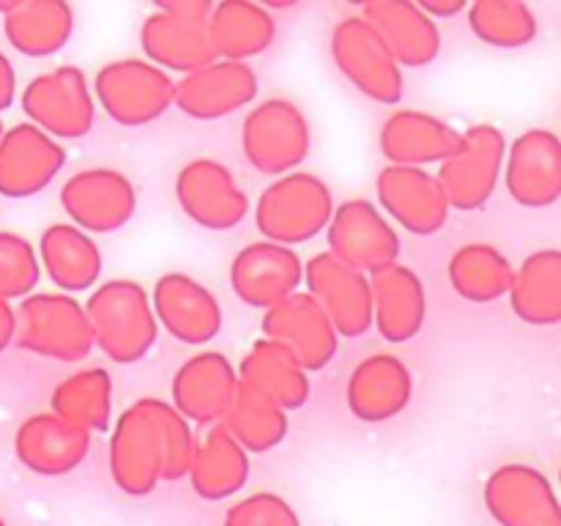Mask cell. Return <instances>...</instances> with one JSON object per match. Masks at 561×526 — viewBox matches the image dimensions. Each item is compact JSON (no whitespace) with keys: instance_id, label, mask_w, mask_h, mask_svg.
Segmentation results:
<instances>
[{"instance_id":"5b68a950","label":"cell","mask_w":561,"mask_h":526,"mask_svg":"<svg viewBox=\"0 0 561 526\" xmlns=\"http://www.w3.org/2000/svg\"><path fill=\"white\" fill-rule=\"evenodd\" d=\"M310 124L299 104L274 96L247 113L241 126V151L247 162L266 175H288L299 170L310 153Z\"/></svg>"},{"instance_id":"c3c4849f","label":"cell","mask_w":561,"mask_h":526,"mask_svg":"<svg viewBox=\"0 0 561 526\" xmlns=\"http://www.w3.org/2000/svg\"><path fill=\"white\" fill-rule=\"evenodd\" d=\"M559 482H561V471H559Z\"/></svg>"},{"instance_id":"60d3db41","label":"cell","mask_w":561,"mask_h":526,"mask_svg":"<svg viewBox=\"0 0 561 526\" xmlns=\"http://www.w3.org/2000/svg\"><path fill=\"white\" fill-rule=\"evenodd\" d=\"M157 9H162L164 14L179 16V20L208 25V16H211L214 3L211 0H159Z\"/></svg>"},{"instance_id":"8d00e7d4","label":"cell","mask_w":561,"mask_h":526,"mask_svg":"<svg viewBox=\"0 0 561 526\" xmlns=\"http://www.w3.org/2000/svg\"><path fill=\"white\" fill-rule=\"evenodd\" d=\"M219 425L236 438L247 455L272 453L288 436V411L239 381L236 398Z\"/></svg>"},{"instance_id":"f546056e","label":"cell","mask_w":561,"mask_h":526,"mask_svg":"<svg viewBox=\"0 0 561 526\" xmlns=\"http://www.w3.org/2000/svg\"><path fill=\"white\" fill-rule=\"evenodd\" d=\"M208 42L219 60L247 64L266 53L277 38V22L263 3L252 0H222L208 16Z\"/></svg>"},{"instance_id":"52a82bcc","label":"cell","mask_w":561,"mask_h":526,"mask_svg":"<svg viewBox=\"0 0 561 526\" xmlns=\"http://www.w3.org/2000/svg\"><path fill=\"white\" fill-rule=\"evenodd\" d=\"M22 113L27 124L38 126L44 135L55 140H77L93 129L96 118V99L88 77L77 66H58V69L38 75L22 88Z\"/></svg>"},{"instance_id":"4dcf8cb0","label":"cell","mask_w":561,"mask_h":526,"mask_svg":"<svg viewBox=\"0 0 561 526\" xmlns=\"http://www.w3.org/2000/svg\"><path fill=\"white\" fill-rule=\"evenodd\" d=\"M236 373L244 387L255 389L283 411H296L310 400V376L296 356L274 340H255Z\"/></svg>"},{"instance_id":"484cf974","label":"cell","mask_w":561,"mask_h":526,"mask_svg":"<svg viewBox=\"0 0 561 526\" xmlns=\"http://www.w3.org/2000/svg\"><path fill=\"white\" fill-rule=\"evenodd\" d=\"M91 433L69 425L53 411L33 414L16 427L14 455L22 466L44 477L75 471L91 453Z\"/></svg>"},{"instance_id":"7a4b0ae2","label":"cell","mask_w":561,"mask_h":526,"mask_svg":"<svg viewBox=\"0 0 561 526\" xmlns=\"http://www.w3.org/2000/svg\"><path fill=\"white\" fill-rule=\"evenodd\" d=\"M93 340L115 365L146 359L159 338L151 296L135 279H107L85 301Z\"/></svg>"},{"instance_id":"44dd1931","label":"cell","mask_w":561,"mask_h":526,"mask_svg":"<svg viewBox=\"0 0 561 526\" xmlns=\"http://www.w3.org/2000/svg\"><path fill=\"white\" fill-rule=\"evenodd\" d=\"M257 96V75L250 64L211 60L175 82V107L197 121H217L247 107Z\"/></svg>"},{"instance_id":"7bdbcfd3","label":"cell","mask_w":561,"mask_h":526,"mask_svg":"<svg viewBox=\"0 0 561 526\" xmlns=\"http://www.w3.org/2000/svg\"><path fill=\"white\" fill-rule=\"evenodd\" d=\"M422 11H425L431 20H447V16L460 14V11L469 9L466 0H416Z\"/></svg>"},{"instance_id":"74e56055","label":"cell","mask_w":561,"mask_h":526,"mask_svg":"<svg viewBox=\"0 0 561 526\" xmlns=\"http://www.w3.org/2000/svg\"><path fill=\"white\" fill-rule=\"evenodd\" d=\"M466 11L471 33L488 47L518 49L537 36L535 11L520 0H477Z\"/></svg>"},{"instance_id":"8fae6325","label":"cell","mask_w":561,"mask_h":526,"mask_svg":"<svg viewBox=\"0 0 561 526\" xmlns=\"http://www.w3.org/2000/svg\"><path fill=\"white\" fill-rule=\"evenodd\" d=\"M305 290L321 305L340 338L354 340L373 329L370 277L332 252H318L305 263Z\"/></svg>"},{"instance_id":"e575fe53","label":"cell","mask_w":561,"mask_h":526,"mask_svg":"<svg viewBox=\"0 0 561 526\" xmlns=\"http://www.w3.org/2000/svg\"><path fill=\"white\" fill-rule=\"evenodd\" d=\"M49 409L85 433H104L113 416V378L104 367H85L66 376L53 389Z\"/></svg>"},{"instance_id":"ba28073f","label":"cell","mask_w":561,"mask_h":526,"mask_svg":"<svg viewBox=\"0 0 561 526\" xmlns=\"http://www.w3.org/2000/svg\"><path fill=\"white\" fill-rule=\"evenodd\" d=\"M504 159H507V140L499 126H469L458 151L442 162L436 173L449 206L458 211H477L485 206L504 173Z\"/></svg>"},{"instance_id":"d4e9b609","label":"cell","mask_w":561,"mask_h":526,"mask_svg":"<svg viewBox=\"0 0 561 526\" xmlns=\"http://www.w3.org/2000/svg\"><path fill=\"white\" fill-rule=\"evenodd\" d=\"M373 327L387 343L400 345L422 332L427 318V294L420 274L403 263H389L370 274Z\"/></svg>"},{"instance_id":"cb8c5ba5","label":"cell","mask_w":561,"mask_h":526,"mask_svg":"<svg viewBox=\"0 0 561 526\" xmlns=\"http://www.w3.org/2000/svg\"><path fill=\"white\" fill-rule=\"evenodd\" d=\"M378 142L389 164L425 168L447 162L463 142V132L422 110H398L383 121Z\"/></svg>"},{"instance_id":"603a6c76","label":"cell","mask_w":561,"mask_h":526,"mask_svg":"<svg viewBox=\"0 0 561 526\" xmlns=\"http://www.w3.org/2000/svg\"><path fill=\"white\" fill-rule=\"evenodd\" d=\"M367 25L381 36L400 69H422L442 53V31L414 0H370L362 9Z\"/></svg>"},{"instance_id":"ac0fdd59","label":"cell","mask_w":561,"mask_h":526,"mask_svg":"<svg viewBox=\"0 0 561 526\" xmlns=\"http://www.w3.org/2000/svg\"><path fill=\"white\" fill-rule=\"evenodd\" d=\"M151 307L159 327L186 345H206L222 329L219 299L184 272H170L153 283Z\"/></svg>"},{"instance_id":"7402d4cb","label":"cell","mask_w":561,"mask_h":526,"mask_svg":"<svg viewBox=\"0 0 561 526\" xmlns=\"http://www.w3.org/2000/svg\"><path fill=\"white\" fill-rule=\"evenodd\" d=\"M414 395V376L394 354H373L351 370L345 400L351 414L367 425L389 422L403 414Z\"/></svg>"},{"instance_id":"d6a6232c","label":"cell","mask_w":561,"mask_h":526,"mask_svg":"<svg viewBox=\"0 0 561 526\" xmlns=\"http://www.w3.org/2000/svg\"><path fill=\"white\" fill-rule=\"evenodd\" d=\"M510 307L531 327L561 323V250H537L515 268Z\"/></svg>"},{"instance_id":"30bf717a","label":"cell","mask_w":561,"mask_h":526,"mask_svg":"<svg viewBox=\"0 0 561 526\" xmlns=\"http://www.w3.org/2000/svg\"><path fill=\"white\" fill-rule=\"evenodd\" d=\"M329 250L337 261L359 268L362 274H376L389 263H398L400 236L394 225L383 217L376 203L365 197L334 206L332 222L327 228Z\"/></svg>"},{"instance_id":"d6986e66","label":"cell","mask_w":561,"mask_h":526,"mask_svg":"<svg viewBox=\"0 0 561 526\" xmlns=\"http://www.w3.org/2000/svg\"><path fill=\"white\" fill-rule=\"evenodd\" d=\"M66 151L33 124H16L0 137V195L25 201L38 195L64 170Z\"/></svg>"},{"instance_id":"9c48e42d","label":"cell","mask_w":561,"mask_h":526,"mask_svg":"<svg viewBox=\"0 0 561 526\" xmlns=\"http://www.w3.org/2000/svg\"><path fill=\"white\" fill-rule=\"evenodd\" d=\"M332 58L340 75L373 102L398 104L403 99V69L362 14L334 25Z\"/></svg>"},{"instance_id":"f6af8a7d","label":"cell","mask_w":561,"mask_h":526,"mask_svg":"<svg viewBox=\"0 0 561 526\" xmlns=\"http://www.w3.org/2000/svg\"><path fill=\"white\" fill-rule=\"evenodd\" d=\"M14 5H16V0H0V16L9 14V11L14 9Z\"/></svg>"},{"instance_id":"bcb514c9","label":"cell","mask_w":561,"mask_h":526,"mask_svg":"<svg viewBox=\"0 0 561 526\" xmlns=\"http://www.w3.org/2000/svg\"><path fill=\"white\" fill-rule=\"evenodd\" d=\"M542 526H561V515H559V518H553V521H548V524H542Z\"/></svg>"},{"instance_id":"4316f807","label":"cell","mask_w":561,"mask_h":526,"mask_svg":"<svg viewBox=\"0 0 561 526\" xmlns=\"http://www.w3.org/2000/svg\"><path fill=\"white\" fill-rule=\"evenodd\" d=\"M485 496L507 526H542L561 515L548 477L526 464H510L493 471Z\"/></svg>"},{"instance_id":"2e32d148","label":"cell","mask_w":561,"mask_h":526,"mask_svg":"<svg viewBox=\"0 0 561 526\" xmlns=\"http://www.w3.org/2000/svg\"><path fill=\"white\" fill-rule=\"evenodd\" d=\"M376 195L383 217L394 219L414 236L438 233L453 211L444 186L425 168L387 164L376 179Z\"/></svg>"},{"instance_id":"277c9868","label":"cell","mask_w":561,"mask_h":526,"mask_svg":"<svg viewBox=\"0 0 561 526\" xmlns=\"http://www.w3.org/2000/svg\"><path fill=\"white\" fill-rule=\"evenodd\" d=\"M14 343L33 356L55 362H82L93 351L85 305L69 294H31L16 307Z\"/></svg>"},{"instance_id":"836d02e7","label":"cell","mask_w":561,"mask_h":526,"mask_svg":"<svg viewBox=\"0 0 561 526\" xmlns=\"http://www.w3.org/2000/svg\"><path fill=\"white\" fill-rule=\"evenodd\" d=\"M447 272L455 294L471 305H491L502 296H510L515 279V266L510 258L488 241H471L455 250Z\"/></svg>"},{"instance_id":"f35d334b","label":"cell","mask_w":561,"mask_h":526,"mask_svg":"<svg viewBox=\"0 0 561 526\" xmlns=\"http://www.w3.org/2000/svg\"><path fill=\"white\" fill-rule=\"evenodd\" d=\"M42 279L38 252L27 239L0 230V299H25Z\"/></svg>"},{"instance_id":"83f0119b","label":"cell","mask_w":561,"mask_h":526,"mask_svg":"<svg viewBox=\"0 0 561 526\" xmlns=\"http://www.w3.org/2000/svg\"><path fill=\"white\" fill-rule=\"evenodd\" d=\"M140 47L148 64L184 77L217 60L206 25L164 14L157 5L140 25Z\"/></svg>"},{"instance_id":"b9f144b4","label":"cell","mask_w":561,"mask_h":526,"mask_svg":"<svg viewBox=\"0 0 561 526\" xmlns=\"http://www.w3.org/2000/svg\"><path fill=\"white\" fill-rule=\"evenodd\" d=\"M16 99V71L11 60L0 53V113L9 110Z\"/></svg>"},{"instance_id":"7dc6e473","label":"cell","mask_w":561,"mask_h":526,"mask_svg":"<svg viewBox=\"0 0 561 526\" xmlns=\"http://www.w3.org/2000/svg\"><path fill=\"white\" fill-rule=\"evenodd\" d=\"M3 132H5V129H3V121H0V137H3Z\"/></svg>"},{"instance_id":"1f68e13d","label":"cell","mask_w":561,"mask_h":526,"mask_svg":"<svg viewBox=\"0 0 561 526\" xmlns=\"http://www.w3.org/2000/svg\"><path fill=\"white\" fill-rule=\"evenodd\" d=\"M75 31V9L66 0H16L3 16V33L16 53L27 58H49L69 44Z\"/></svg>"},{"instance_id":"8992f818","label":"cell","mask_w":561,"mask_h":526,"mask_svg":"<svg viewBox=\"0 0 561 526\" xmlns=\"http://www.w3.org/2000/svg\"><path fill=\"white\" fill-rule=\"evenodd\" d=\"M93 96L115 124L148 126L175 104V82L142 58L113 60L99 69Z\"/></svg>"},{"instance_id":"ee69618b","label":"cell","mask_w":561,"mask_h":526,"mask_svg":"<svg viewBox=\"0 0 561 526\" xmlns=\"http://www.w3.org/2000/svg\"><path fill=\"white\" fill-rule=\"evenodd\" d=\"M16 334V310L11 307V301L0 299V354L14 343Z\"/></svg>"},{"instance_id":"f1b7e54d","label":"cell","mask_w":561,"mask_h":526,"mask_svg":"<svg viewBox=\"0 0 561 526\" xmlns=\"http://www.w3.org/2000/svg\"><path fill=\"white\" fill-rule=\"evenodd\" d=\"M38 263L60 294L91 290L102 277V250L71 222H55L38 239Z\"/></svg>"},{"instance_id":"3957f363","label":"cell","mask_w":561,"mask_h":526,"mask_svg":"<svg viewBox=\"0 0 561 526\" xmlns=\"http://www.w3.org/2000/svg\"><path fill=\"white\" fill-rule=\"evenodd\" d=\"M334 214L332 190L318 175L296 170L263 190L255 206V228L263 241L283 247L307 244L329 228Z\"/></svg>"},{"instance_id":"6da1fadb","label":"cell","mask_w":561,"mask_h":526,"mask_svg":"<svg viewBox=\"0 0 561 526\" xmlns=\"http://www.w3.org/2000/svg\"><path fill=\"white\" fill-rule=\"evenodd\" d=\"M197 438L192 425L162 398H140L115 420L110 471L126 493L153 491L159 480L190 474Z\"/></svg>"},{"instance_id":"4fadbf2b","label":"cell","mask_w":561,"mask_h":526,"mask_svg":"<svg viewBox=\"0 0 561 526\" xmlns=\"http://www.w3.org/2000/svg\"><path fill=\"white\" fill-rule=\"evenodd\" d=\"M60 206L71 225L88 236L113 233L135 217L137 192L121 170L88 168L66 181L60 190Z\"/></svg>"},{"instance_id":"7c38bea8","label":"cell","mask_w":561,"mask_h":526,"mask_svg":"<svg viewBox=\"0 0 561 526\" xmlns=\"http://www.w3.org/2000/svg\"><path fill=\"white\" fill-rule=\"evenodd\" d=\"M175 201L181 211L206 230H230L250 214V197L228 164L217 159H192L175 175Z\"/></svg>"},{"instance_id":"ab89813d","label":"cell","mask_w":561,"mask_h":526,"mask_svg":"<svg viewBox=\"0 0 561 526\" xmlns=\"http://www.w3.org/2000/svg\"><path fill=\"white\" fill-rule=\"evenodd\" d=\"M236 524H244V526H290V513L285 510V504L279 499L263 496L250 499V502L241 504L236 510Z\"/></svg>"},{"instance_id":"d590c367","label":"cell","mask_w":561,"mask_h":526,"mask_svg":"<svg viewBox=\"0 0 561 526\" xmlns=\"http://www.w3.org/2000/svg\"><path fill=\"white\" fill-rule=\"evenodd\" d=\"M190 474L192 485L203 496H228L244 485L247 474H250V455L236 444V438L222 425H211L197 438Z\"/></svg>"},{"instance_id":"ffe728a7","label":"cell","mask_w":561,"mask_h":526,"mask_svg":"<svg viewBox=\"0 0 561 526\" xmlns=\"http://www.w3.org/2000/svg\"><path fill=\"white\" fill-rule=\"evenodd\" d=\"M504 184L518 206H553L561 197V137L548 129L515 137L504 159Z\"/></svg>"},{"instance_id":"e0dca14e","label":"cell","mask_w":561,"mask_h":526,"mask_svg":"<svg viewBox=\"0 0 561 526\" xmlns=\"http://www.w3.org/2000/svg\"><path fill=\"white\" fill-rule=\"evenodd\" d=\"M305 285V263L294 247L252 241L230 261V288L255 310H268Z\"/></svg>"},{"instance_id":"5bb4252c","label":"cell","mask_w":561,"mask_h":526,"mask_svg":"<svg viewBox=\"0 0 561 526\" xmlns=\"http://www.w3.org/2000/svg\"><path fill=\"white\" fill-rule=\"evenodd\" d=\"M261 327L263 338L290 351L307 373L323 370L337 354L340 334L334 332L329 316L307 290H296L288 299L268 307L263 312Z\"/></svg>"},{"instance_id":"9a60e30c","label":"cell","mask_w":561,"mask_h":526,"mask_svg":"<svg viewBox=\"0 0 561 526\" xmlns=\"http://www.w3.org/2000/svg\"><path fill=\"white\" fill-rule=\"evenodd\" d=\"M239 389L233 362L219 351H201L175 370L170 387V405L190 425L211 427L222 422Z\"/></svg>"}]
</instances>
